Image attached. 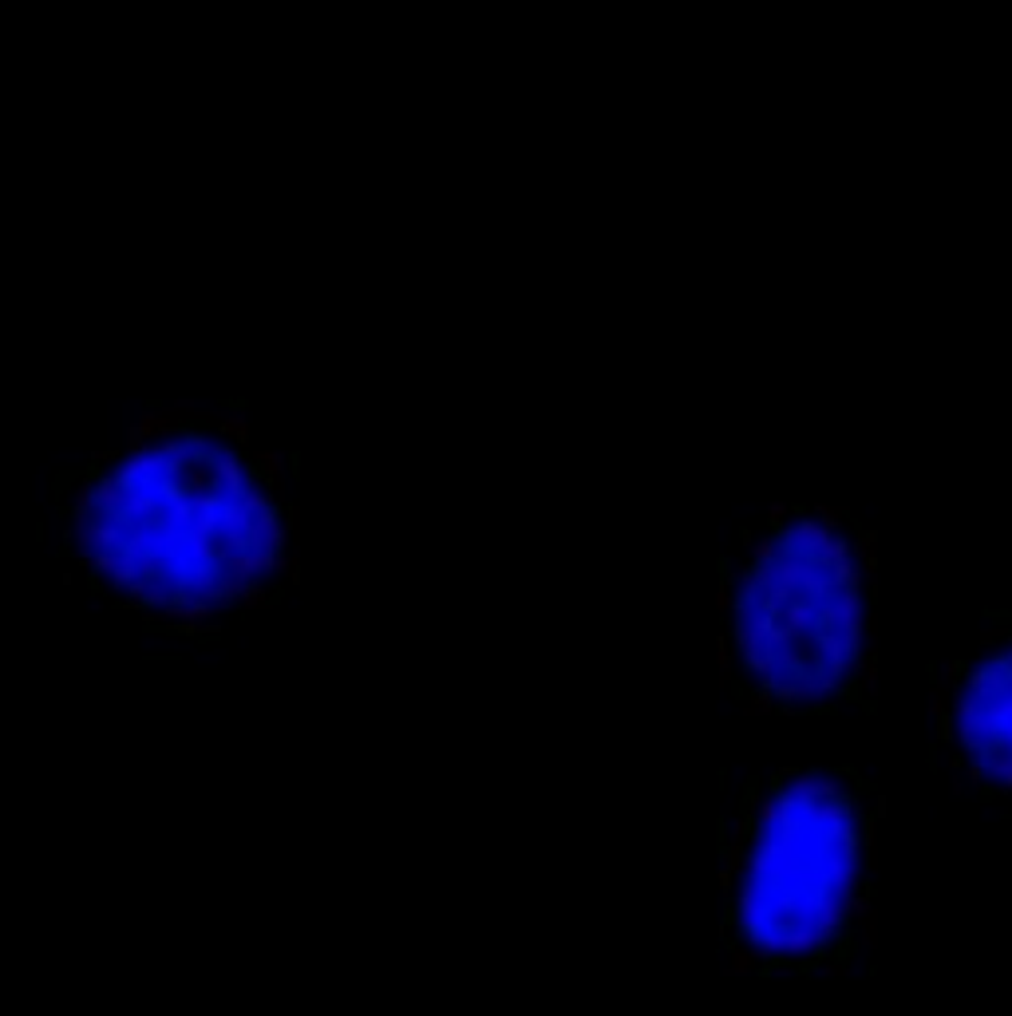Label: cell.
I'll return each instance as SVG.
<instances>
[{"instance_id": "1", "label": "cell", "mask_w": 1012, "mask_h": 1016, "mask_svg": "<svg viewBox=\"0 0 1012 1016\" xmlns=\"http://www.w3.org/2000/svg\"><path fill=\"white\" fill-rule=\"evenodd\" d=\"M52 526L87 601L167 637H214L297 578L289 459L234 408H147L56 487Z\"/></svg>"}, {"instance_id": "2", "label": "cell", "mask_w": 1012, "mask_h": 1016, "mask_svg": "<svg viewBox=\"0 0 1012 1016\" xmlns=\"http://www.w3.org/2000/svg\"><path fill=\"white\" fill-rule=\"evenodd\" d=\"M882 787L854 763L748 775L720 827V953L759 981L850 973L874 937Z\"/></svg>"}, {"instance_id": "3", "label": "cell", "mask_w": 1012, "mask_h": 1016, "mask_svg": "<svg viewBox=\"0 0 1012 1016\" xmlns=\"http://www.w3.org/2000/svg\"><path fill=\"white\" fill-rule=\"evenodd\" d=\"M878 554L843 507L779 503L720 562L716 665L752 716L874 712Z\"/></svg>"}, {"instance_id": "4", "label": "cell", "mask_w": 1012, "mask_h": 1016, "mask_svg": "<svg viewBox=\"0 0 1012 1016\" xmlns=\"http://www.w3.org/2000/svg\"><path fill=\"white\" fill-rule=\"evenodd\" d=\"M933 771L965 799L1012 811V613H993L929 677Z\"/></svg>"}]
</instances>
